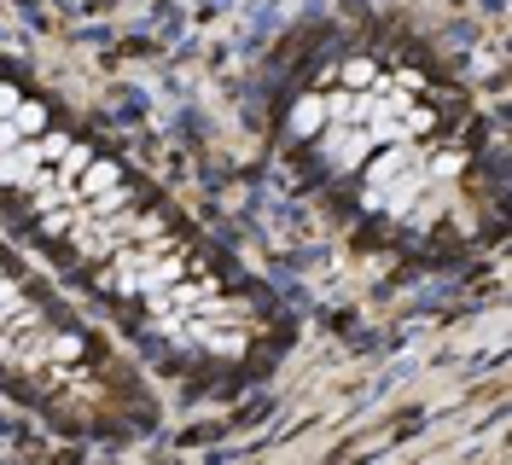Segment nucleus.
I'll use <instances>...</instances> for the list:
<instances>
[{"instance_id": "1", "label": "nucleus", "mask_w": 512, "mask_h": 465, "mask_svg": "<svg viewBox=\"0 0 512 465\" xmlns=\"http://www.w3.org/2000/svg\"><path fill=\"white\" fill-rule=\"evenodd\" d=\"M367 152H379V146L367 140V128L361 123H326L320 128V157H326L332 169H361Z\"/></svg>"}, {"instance_id": "2", "label": "nucleus", "mask_w": 512, "mask_h": 465, "mask_svg": "<svg viewBox=\"0 0 512 465\" xmlns=\"http://www.w3.org/2000/svg\"><path fill=\"white\" fill-rule=\"evenodd\" d=\"M47 163L41 140H18L12 152H0V186H30V175Z\"/></svg>"}, {"instance_id": "3", "label": "nucleus", "mask_w": 512, "mask_h": 465, "mask_svg": "<svg viewBox=\"0 0 512 465\" xmlns=\"http://www.w3.org/2000/svg\"><path fill=\"white\" fill-rule=\"evenodd\" d=\"M408 163H425V157H419L414 146H408V140H396V146H390L384 157H373V163H367V210H373V198H379V186L390 181V175H402Z\"/></svg>"}, {"instance_id": "4", "label": "nucleus", "mask_w": 512, "mask_h": 465, "mask_svg": "<svg viewBox=\"0 0 512 465\" xmlns=\"http://www.w3.org/2000/svg\"><path fill=\"white\" fill-rule=\"evenodd\" d=\"M76 181H82V186H76V192H88V198H99L105 186H117V181H123V169H117L111 157H88V169H82Z\"/></svg>"}, {"instance_id": "5", "label": "nucleus", "mask_w": 512, "mask_h": 465, "mask_svg": "<svg viewBox=\"0 0 512 465\" xmlns=\"http://www.w3.org/2000/svg\"><path fill=\"white\" fill-rule=\"evenodd\" d=\"M320 128H326V99H320V93L297 99V111H291V134H303V140H309V134H320Z\"/></svg>"}, {"instance_id": "6", "label": "nucleus", "mask_w": 512, "mask_h": 465, "mask_svg": "<svg viewBox=\"0 0 512 465\" xmlns=\"http://www.w3.org/2000/svg\"><path fill=\"white\" fill-rule=\"evenodd\" d=\"M367 140L373 146H396V140H408V128H402V117H367Z\"/></svg>"}, {"instance_id": "7", "label": "nucleus", "mask_w": 512, "mask_h": 465, "mask_svg": "<svg viewBox=\"0 0 512 465\" xmlns=\"http://www.w3.org/2000/svg\"><path fill=\"white\" fill-rule=\"evenodd\" d=\"M12 128H18V134H41V128H47V111L18 99V111H12Z\"/></svg>"}, {"instance_id": "8", "label": "nucleus", "mask_w": 512, "mask_h": 465, "mask_svg": "<svg viewBox=\"0 0 512 465\" xmlns=\"http://www.w3.org/2000/svg\"><path fill=\"white\" fill-rule=\"evenodd\" d=\"M326 123H355V93H326Z\"/></svg>"}, {"instance_id": "9", "label": "nucleus", "mask_w": 512, "mask_h": 465, "mask_svg": "<svg viewBox=\"0 0 512 465\" xmlns=\"http://www.w3.org/2000/svg\"><path fill=\"white\" fill-rule=\"evenodd\" d=\"M88 146H64V169H59V181H76V175H82V169H88Z\"/></svg>"}, {"instance_id": "10", "label": "nucleus", "mask_w": 512, "mask_h": 465, "mask_svg": "<svg viewBox=\"0 0 512 465\" xmlns=\"http://www.w3.org/2000/svg\"><path fill=\"white\" fill-rule=\"evenodd\" d=\"M373 76H379V70H373L367 59H350V64H344V82H350V88H373Z\"/></svg>"}, {"instance_id": "11", "label": "nucleus", "mask_w": 512, "mask_h": 465, "mask_svg": "<svg viewBox=\"0 0 512 465\" xmlns=\"http://www.w3.org/2000/svg\"><path fill=\"white\" fill-rule=\"evenodd\" d=\"M402 128H408V140H414V134H431V111H414V105H408V111H402Z\"/></svg>"}, {"instance_id": "12", "label": "nucleus", "mask_w": 512, "mask_h": 465, "mask_svg": "<svg viewBox=\"0 0 512 465\" xmlns=\"http://www.w3.org/2000/svg\"><path fill=\"white\" fill-rule=\"evenodd\" d=\"M12 111H18V88H12V82H0V117H12Z\"/></svg>"}, {"instance_id": "13", "label": "nucleus", "mask_w": 512, "mask_h": 465, "mask_svg": "<svg viewBox=\"0 0 512 465\" xmlns=\"http://www.w3.org/2000/svg\"><path fill=\"white\" fill-rule=\"evenodd\" d=\"M64 146H70L64 134H47V140H41V152H47V157H64Z\"/></svg>"}]
</instances>
